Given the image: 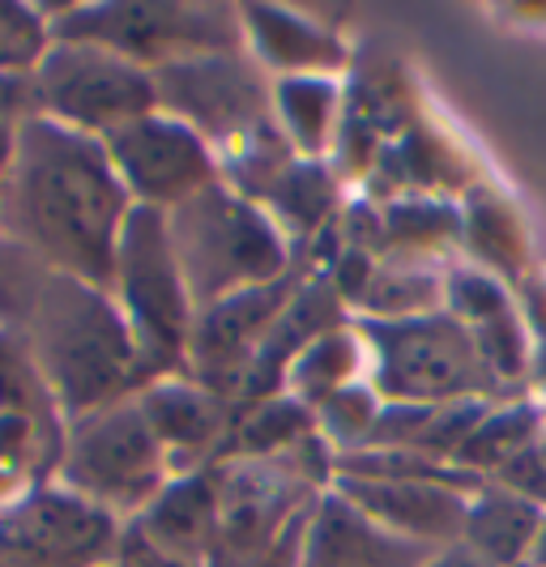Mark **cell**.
I'll use <instances>...</instances> for the list:
<instances>
[{"label":"cell","instance_id":"1","mask_svg":"<svg viewBox=\"0 0 546 567\" xmlns=\"http://www.w3.org/2000/svg\"><path fill=\"white\" fill-rule=\"evenodd\" d=\"M137 205L120 184L103 137L27 120L0 188V230L39 256L52 274L112 286L120 230Z\"/></svg>","mask_w":546,"mask_h":567},{"label":"cell","instance_id":"2","mask_svg":"<svg viewBox=\"0 0 546 567\" xmlns=\"http://www.w3.org/2000/svg\"><path fill=\"white\" fill-rule=\"evenodd\" d=\"M30 359L39 363L64 423L99 414L115 401L137 398L145 384L133 329L112 290L82 278L52 274L43 299L22 329Z\"/></svg>","mask_w":546,"mask_h":567},{"label":"cell","instance_id":"3","mask_svg":"<svg viewBox=\"0 0 546 567\" xmlns=\"http://www.w3.org/2000/svg\"><path fill=\"white\" fill-rule=\"evenodd\" d=\"M167 235L197 316L290 274L287 235L223 179L167 209Z\"/></svg>","mask_w":546,"mask_h":567},{"label":"cell","instance_id":"4","mask_svg":"<svg viewBox=\"0 0 546 567\" xmlns=\"http://www.w3.org/2000/svg\"><path fill=\"white\" fill-rule=\"evenodd\" d=\"M107 290L133 329L145 380L154 384L167 375H184L197 308L188 299V286H184L179 260H175L167 214L142 209V205L128 214V223L120 230Z\"/></svg>","mask_w":546,"mask_h":567},{"label":"cell","instance_id":"5","mask_svg":"<svg viewBox=\"0 0 546 567\" xmlns=\"http://www.w3.org/2000/svg\"><path fill=\"white\" fill-rule=\"evenodd\" d=\"M172 478V461L154 426L145 423L137 398L69 423L56 483L120 525H133Z\"/></svg>","mask_w":546,"mask_h":567},{"label":"cell","instance_id":"6","mask_svg":"<svg viewBox=\"0 0 546 567\" xmlns=\"http://www.w3.org/2000/svg\"><path fill=\"white\" fill-rule=\"evenodd\" d=\"M363 329L375 350V389L398 405L487 401L499 389L478 333L453 312L372 320Z\"/></svg>","mask_w":546,"mask_h":567},{"label":"cell","instance_id":"7","mask_svg":"<svg viewBox=\"0 0 546 567\" xmlns=\"http://www.w3.org/2000/svg\"><path fill=\"white\" fill-rule=\"evenodd\" d=\"M52 39L107 48L154 73L175 60L244 48V22L230 4H69L52 18Z\"/></svg>","mask_w":546,"mask_h":567},{"label":"cell","instance_id":"8","mask_svg":"<svg viewBox=\"0 0 546 567\" xmlns=\"http://www.w3.org/2000/svg\"><path fill=\"white\" fill-rule=\"evenodd\" d=\"M154 90L158 112L188 124L218 158L274 124V82L248 48L163 64L154 69Z\"/></svg>","mask_w":546,"mask_h":567},{"label":"cell","instance_id":"9","mask_svg":"<svg viewBox=\"0 0 546 567\" xmlns=\"http://www.w3.org/2000/svg\"><path fill=\"white\" fill-rule=\"evenodd\" d=\"M34 90L43 120H56L90 137H107L142 115L158 112V90L150 69L73 39H52L48 56L34 69Z\"/></svg>","mask_w":546,"mask_h":567},{"label":"cell","instance_id":"10","mask_svg":"<svg viewBox=\"0 0 546 567\" xmlns=\"http://www.w3.org/2000/svg\"><path fill=\"white\" fill-rule=\"evenodd\" d=\"M124 525L78 499L60 483H43L0 508V567H107Z\"/></svg>","mask_w":546,"mask_h":567},{"label":"cell","instance_id":"11","mask_svg":"<svg viewBox=\"0 0 546 567\" xmlns=\"http://www.w3.org/2000/svg\"><path fill=\"white\" fill-rule=\"evenodd\" d=\"M120 184L128 188L133 205L167 214L202 188L223 179V163L214 145L202 142L188 124L167 112H150L103 137Z\"/></svg>","mask_w":546,"mask_h":567},{"label":"cell","instance_id":"12","mask_svg":"<svg viewBox=\"0 0 546 567\" xmlns=\"http://www.w3.org/2000/svg\"><path fill=\"white\" fill-rule=\"evenodd\" d=\"M137 405L172 461L175 478L218 465L230 426H235L230 401L223 393L197 384L193 375H167V380L145 384L137 393Z\"/></svg>","mask_w":546,"mask_h":567},{"label":"cell","instance_id":"13","mask_svg":"<svg viewBox=\"0 0 546 567\" xmlns=\"http://www.w3.org/2000/svg\"><path fill=\"white\" fill-rule=\"evenodd\" d=\"M435 555V546L384 529L342 491H320L295 567H427Z\"/></svg>","mask_w":546,"mask_h":567},{"label":"cell","instance_id":"14","mask_svg":"<svg viewBox=\"0 0 546 567\" xmlns=\"http://www.w3.org/2000/svg\"><path fill=\"white\" fill-rule=\"evenodd\" d=\"M354 508H363L384 529L414 538L435 550L461 546L465 516H470V491L432 478H338Z\"/></svg>","mask_w":546,"mask_h":567},{"label":"cell","instance_id":"15","mask_svg":"<svg viewBox=\"0 0 546 567\" xmlns=\"http://www.w3.org/2000/svg\"><path fill=\"white\" fill-rule=\"evenodd\" d=\"M244 48L265 73L278 78H333L342 69L346 48L333 30L308 22L282 4H244Z\"/></svg>","mask_w":546,"mask_h":567},{"label":"cell","instance_id":"16","mask_svg":"<svg viewBox=\"0 0 546 567\" xmlns=\"http://www.w3.org/2000/svg\"><path fill=\"white\" fill-rule=\"evenodd\" d=\"M218 478L214 465L197 470V474H179L163 486V495L128 525L133 534H142L154 550L175 555L184 564L209 567L214 555V538H218Z\"/></svg>","mask_w":546,"mask_h":567},{"label":"cell","instance_id":"17","mask_svg":"<svg viewBox=\"0 0 546 567\" xmlns=\"http://www.w3.org/2000/svg\"><path fill=\"white\" fill-rule=\"evenodd\" d=\"M543 508L517 491L499 483H483L470 495V516L461 546L478 555L487 567H521L529 564V550L543 534Z\"/></svg>","mask_w":546,"mask_h":567},{"label":"cell","instance_id":"18","mask_svg":"<svg viewBox=\"0 0 546 567\" xmlns=\"http://www.w3.org/2000/svg\"><path fill=\"white\" fill-rule=\"evenodd\" d=\"M0 414H13V419H27L43 444L52 449L60 470V453H64V435H69V423L60 414L56 398L43 380L39 363L30 359L22 333H4L0 329Z\"/></svg>","mask_w":546,"mask_h":567},{"label":"cell","instance_id":"19","mask_svg":"<svg viewBox=\"0 0 546 567\" xmlns=\"http://www.w3.org/2000/svg\"><path fill=\"white\" fill-rule=\"evenodd\" d=\"M338 115L333 78H278L274 82V124L299 158H320Z\"/></svg>","mask_w":546,"mask_h":567},{"label":"cell","instance_id":"20","mask_svg":"<svg viewBox=\"0 0 546 567\" xmlns=\"http://www.w3.org/2000/svg\"><path fill=\"white\" fill-rule=\"evenodd\" d=\"M312 431H317V410L312 405H303V401L287 398H269L253 405L239 423L230 426V440L223 456H278V453H290V449H299V444H308L312 440Z\"/></svg>","mask_w":546,"mask_h":567},{"label":"cell","instance_id":"21","mask_svg":"<svg viewBox=\"0 0 546 567\" xmlns=\"http://www.w3.org/2000/svg\"><path fill=\"white\" fill-rule=\"evenodd\" d=\"M329 200H333V184H329V175H324V163H320V158H295V163L265 188V197H260L257 205L278 223L282 235H290V230H295V235H308V230L324 218Z\"/></svg>","mask_w":546,"mask_h":567},{"label":"cell","instance_id":"22","mask_svg":"<svg viewBox=\"0 0 546 567\" xmlns=\"http://www.w3.org/2000/svg\"><path fill=\"white\" fill-rule=\"evenodd\" d=\"M43 483H56L52 449L43 444V435L27 419L0 414V508Z\"/></svg>","mask_w":546,"mask_h":567},{"label":"cell","instance_id":"23","mask_svg":"<svg viewBox=\"0 0 546 567\" xmlns=\"http://www.w3.org/2000/svg\"><path fill=\"white\" fill-rule=\"evenodd\" d=\"M48 282H52V269L30 248H22L9 230H0V329L4 333L27 329L30 312L43 299Z\"/></svg>","mask_w":546,"mask_h":567},{"label":"cell","instance_id":"24","mask_svg":"<svg viewBox=\"0 0 546 567\" xmlns=\"http://www.w3.org/2000/svg\"><path fill=\"white\" fill-rule=\"evenodd\" d=\"M48 48H52L48 9L0 0V73H34Z\"/></svg>","mask_w":546,"mask_h":567},{"label":"cell","instance_id":"25","mask_svg":"<svg viewBox=\"0 0 546 567\" xmlns=\"http://www.w3.org/2000/svg\"><path fill=\"white\" fill-rule=\"evenodd\" d=\"M525 435H529V414L525 410H504V414L483 419L470 431V440L457 449V461H465L470 470H504L508 461H517L529 449Z\"/></svg>","mask_w":546,"mask_h":567},{"label":"cell","instance_id":"26","mask_svg":"<svg viewBox=\"0 0 546 567\" xmlns=\"http://www.w3.org/2000/svg\"><path fill=\"white\" fill-rule=\"evenodd\" d=\"M380 419V401L372 393H359V389H342L333 398H324L317 405V423L329 440H338L346 449H359L368 444Z\"/></svg>","mask_w":546,"mask_h":567},{"label":"cell","instance_id":"27","mask_svg":"<svg viewBox=\"0 0 546 567\" xmlns=\"http://www.w3.org/2000/svg\"><path fill=\"white\" fill-rule=\"evenodd\" d=\"M449 295H453L449 303H453V316H457L461 324H470V320L487 324V320H495V316L504 312V295H499V286L487 282V278H474V274L453 278Z\"/></svg>","mask_w":546,"mask_h":567},{"label":"cell","instance_id":"28","mask_svg":"<svg viewBox=\"0 0 546 567\" xmlns=\"http://www.w3.org/2000/svg\"><path fill=\"white\" fill-rule=\"evenodd\" d=\"M27 120H39L34 73H0V124L22 128Z\"/></svg>","mask_w":546,"mask_h":567},{"label":"cell","instance_id":"29","mask_svg":"<svg viewBox=\"0 0 546 567\" xmlns=\"http://www.w3.org/2000/svg\"><path fill=\"white\" fill-rule=\"evenodd\" d=\"M115 567H202V564H184V559H175V555H163V550H154L142 534H133V529L124 525V538H120V550H115Z\"/></svg>","mask_w":546,"mask_h":567},{"label":"cell","instance_id":"30","mask_svg":"<svg viewBox=\"0 0 546 567\" xmlns=\"http://www.w3.org/2000/svg\"><path fill=\"white\" fill-rule=\"evenodd\" d=\"M427 567H487V564H483L478 555H470L465 546H449V550H440Z\"/></svg>","mask_w":546,"mask_h":567},{"label":"cell","instance_id":"31","mask_svg":"<svg viewBox=\"0 0 546 567\" xmlns=\"http://www.w3.org/2000/svg\"><path fill=\"white\" fill-rule=\"evenodd\" d=\"M13 137H18V128L0 124V188H4V175H9V163H13Z\"/></svg>","mask_w":546,"mask_h":567},{"label":"cell","instance_id":"32","mask_svg":"<svg viewBox=\"0 0 546 567\" xmlns=\"http://www.w3.org/2000/svg\"><path fill=\"white\" fill-rule=\"evenodd\" d=\"M107 567H115V564H107Z\"/></svg>","mask_w":546,"mask_h":567}]
</instances>
